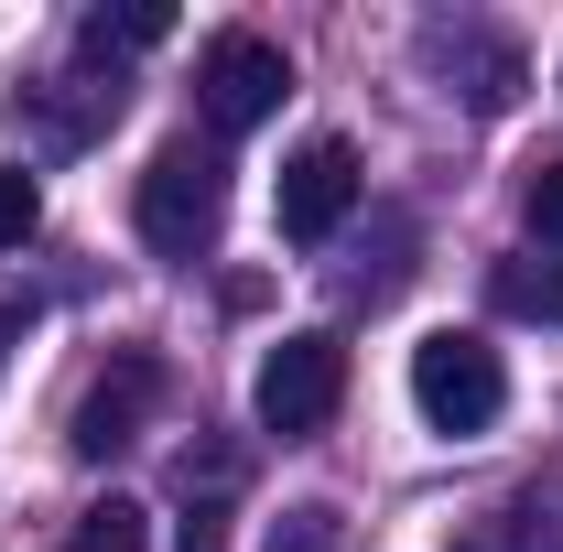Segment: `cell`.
Returning <instances> with one entry per match:
<instances>
[{"label": "cell", "instance_id": "6da1fadb", "mask_svg": "<svg viewBox=\"0 0 563 552\" xmlns=\"http://www.w3.org/2000/svg\"><path fill=\"white\" fill-rule=\"evenodd\" d=\"M228 228V152L217 141H163L141 174V250L152 261H207Z\"/></svg>", "mask_w": 563, "mask_h": 552}, {"label": "cell", "instance_id": "7a4b0ae2", "mask_svg": "<svg viewBox=\"0 0 563 552\" xmlns=\"http://www.w3.org/2000/svg\"><path fill=\"white\" fill-rule=\"evenodd\" d=\"M412 412L433 422V433H488L498 412H509V357H498L488 336H466V325H444V336L412 346Z\"/></svg>", "mask_w": 563, "mask_h": 552}, {"label": "cell", "instance_id": "3957f363", "mask_svg": "<svg viewBox=\"0 0 563 552\" xmlns=\"http://www.w3.org/2000/svg\"><path fill=\"white\" fill-rule=\"evenodd\" d=\"M336 401H347V346L336 336H282L272 357H261V379H250V412H261V433H282V444L325 433Z\"/></svg>", "mask_w": 563, "mask_h": 552}, {"label": "cell", "instance_id": "277c9868", "mask_svg": "<svg viewBox=\"0 0 563 552\" xmlns=\"http://www.w3.org/2000/svg\"><path fill=\"white\" fill-rule=\"evenodd\" d=\"M282 98H292V66H282L272 33H217L207 55H196V109H207V131H217V141L261 131Z\"/></svg>", "mask_w": 563, "mask_h": 552}, {"label": "cell", "instance_id": "5b68a950", "mask_svg": "<svg viewBox=\"0 0 563 552\" xmlns=\"http://www.w3.org/2000/svg\"><path fill=\"white\" fill-rule=\"evenodd\" d=\"M357 196H368L357 152H347L336 131H314L292 163H282V207H272V217H282V239H292V250H325V239L357 217Z\"/></svg>", "mask_w": 563, "mask_h": 552}, {"label": "cell", "instance_id": "8992f818", "mask_svg": "<svg viewBox=\"0 0 563 552\" xmlns=\"http://www.w3.org/2000/svg\"><path fill=\"white\" fill-rule=\"evenodd\" d=\"M152 401H163V368L141 357V346H120L87 390H76V422H66V444L87 455V466H109L120 444H141V422H152Z\"/></svg>", "mask_w": 563, "mask_h": 552}, {"label": "cell", "instance_id": "52a82bcc", "mask_svg": "<svg viewBox=\"0 0 563 552\" xmlns=\"http://www.w3.org/2000/svg\"><path fill=\"white\" fill-rule=\"evenodd\" d=\"M422 55H433L444 76H466V109H477V120L520 98V44H498V33H477V22H433Z\"/></svg>", "mask_w": 563, "mask_h": 552}, {"label": "cell", "instance_id": "ba28073f", "mask_svg": "<svg viewBox=\"0 0 563 552\" xmlns=\"http://www.w3.org/2000/svg\"><path fill=\"white\" fill-rule=\"evenodd\" d=\"M455 552H563L553 498H542V487H531V498H498L488 520H466V531H455Z\"/></svg>", "mask_w": 563, "mask_h": 552}, {"label": "cell", "instance_id": "9c48e42d", "mask_svg": "<svg viewBox=\"0 0 563 552\" xmlns=\"http://www.w3.org/2000/svg\"><path fill=\"white\" fill-rule=\"evenodd\" d=\"M488 303L520 314V325H563V261H498L488 272Z\"/></svg>", "mask_w": 563, "mask_h": 552}, {"label": "cell", "instance_id": "30bf717a", "mask_svg": "<svg viewBox=\"0 0 563 552\" xmlns=\"http://www.w3.org/2000/svg\"><path fill=\"white\" fill-rule=\"evenodd\" d=\"M163 33H174L163 0H120V11H87V22H76V55H141V44H163Z\"/></svg>", "mask_w": 563, "mask_h": 552}, {"label": "cell", "instance_id": "8fae6325", "mask_svg": "<svg viewBox=\"0 0 563 552\" xmlns=\"http://www.w3.org/2000/svg\"><path fill=\"white\" fill-rule=\"evenodd\" d=\"M66 552H152V520H141L131 498H98V509H76Z\"/></svg>", "mask_w": 563, "mask_h": 552}, {"label": "cell", "instance_id": "7c38bea8", "mask_svg": "<svg viewBox=\"0 0 563 552\" xmlns=\"http://www.w3.org/2000/svg\"><path fill=\"white\" fill-rule=\"evenodd\" d=\"M261 552H347V520L325 498H303V509H282L272 531H261Z\"/></svg>", "mask_w": 563, "mask_h": 552}, {"label": "cell", "instance_id": "4fadbf2b", "mask_svg": "<svg viewBox=\"0 0 563 552\" xmlns=\"http://www.w3.org/2000/svg\"><path fill=\"white\" fill-rule=\"evenodd\" d=\"M33 228H44V185H33L22 163H0V250H22Z\"/></svg>", "mask_w": 563, "mask_h": 552}, {"label": "cell", "instance_id": "5bb4252c", "mask_svg": "<svg viewBox=\"0 0 563 552\" xmlns=\"http://www.w3.org/2000/svg\"><path fill=\"white\" fill-rule=\"evenodd\" d=\"M520 217H531L542 239H563V152H553V163H531V174H520Z\"/></svg>", "mask_w": 563, "mask_h": 552}]
</instances>
